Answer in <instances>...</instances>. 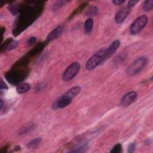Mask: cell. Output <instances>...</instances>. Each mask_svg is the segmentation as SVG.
I'll list each match as a JSON object with an SVG mask.
<instances>
[{
	"mask_svg": "<svg viewBox=\"0 0 153 153\" xmlns=\"http://www.w3.org/2000/svg\"><path fill=\"white\" fill-rule=\"evenodd\" d=\"M44 5V2L37 1L30 2L20 6L19 16L13 29V35L16 37L31 25L41 14Z\"/></svg>",
	"mask_w": 153,
	"mask_h": 153,
	"instance_id": "6da1fadb",
	"label": "cell"
},
{
	"mask_svg": "<svg viewBox=\"0 0 153 153\" xmlns=\"http://www.w3.org/2000/svg\"><path fill=\"white\" fill-rule=\"evenodd\" d=\"M29 73L30 69L28 67H13L12 69L5 74V78L11 84L18 86L27 78Z\"/></svg>",
	"mask_w": 153,
	"mask_h": 153,
	"instance_id": "7a4b0ae2",
	"label": "cell"
},
{
	"mask_svg": "<svg viewBox=\"0 0 153 153\" xmlns=\"http://www.w3.org/2000/svg\"><path fill=\"white\" fill-rule=\"evenodd\" d=\"M81 92V88L79 86H75L68 90L56 100L53 104L52 108L54 110L63 108L69 105L74 98H75Z\"/></svg>",
	"mask_w": 153,
	"mask_h": 153,
	"instance_id": "3957f363",
	"label": "cell"
},
{
	"mask_svg": "<svg viewBox=\"0 0 153 153\" xmlns=\"http://www.w3.org/2000/svg\"><path fill=\"white\" fill-rule=\"evenodd\" d=\"M105 50V49H102L94 54L86 62V69L89 71L93 70L97 68L102 62L106 61Z\"/></svg>",
	"mask_w": 153,
	"mask_h": 153,
	"instance_id": "277c9868",
	"label": "cell"
},
{
	"mask_svg": "<svg viewBox=\"0 0 153 153\" xmlns=\"http://www.w3.org/2000/svg\"><path fill=\"white\" fill-rule=\"evenodd\" d=\"M148 63V59L146 57H140L133 62L127 69V74L129 76L135 75L140 72L145 67Z\"/></svg>",
	"mask_w": 153,
	"mask_h": 153,
	"instance_id": "5b68a950",
	"label": "cell"
},
{
	"mask_svg": "<svg viewBox=\"0 0 153 153\" xmlns=\"http://www.w3.org/2000/svg\"><path fill=\"white\" fill-rule=\"evenodd\" d=\"M80 68L81 65L77 62H73L69 65L63 74L62 78L63 81L69 82L73 79L78 73Z\"/></svg>",
	"mask_w": 153,
	"mask_h": 153,
	"instance_id": "8992f818",
	"label": "cell"
},
{
	"mask_svg": "<svg viewBox=\"0 0 153 153\" xmlns=\"http://www.w3.org/2000/svg\"><path fill=\"white\" fill-rule=\"evenodd\" d=\"M148 17L145 15L141 16L137 18L130 28V33L132 35H135L141 31L148 22Z\"/></svg>",
	"mask_w": 153,
	"mask_h": 153,
	"instance_id": "52a82bcc",
	"label": "cell"
},
{
	"mask_svg": "<svg viewBox=\"0 0 153 153\" xmlns=\"http://www.w3.org/2000/svg\"><path fill=\"white\" fill-rule=\"evenodd\" d=\"M137 94L136 92L132 91L126 93L124 95L121 100V105L123 106H127L133 104L137 99Z\"/></svg>",
	"mask_w": 153,
	"mask_h": 153,
	"instance_id": "ba28073f",
	"label": "cell"
},
{
	"mask_svg": "<svg viewBox=\"0 0 153 153\" xmlns=\"http://www.w3.org/2000/svg\"><path fill=\"white\" fill-rule=\"evenodd\" d=\"M130 9H129L127 7H124L120 9L115 16V20L117 24H121L125 20L126 18L130 13Z\"/></svg>",
	"mask_w": 153,
	"mask_h": 153,
	"instance_id": "9c48e42d",
	"label": "cell"
},
{
	"mask_svg": "<svg viewBox=\"0 0 153 153\" xmlns=\"http://www.w3.org/2000/svg\"><path fill=\"white\" fill-rule=\"evenodd\" d=\"M64 29V26L61 25L58 26L57 28H56L55 30H53L52 32H50L49 34L47 35L46 41L47 42H50L51 41L54 40L57 37H59L62 34V32L63 31Z\"/></svg>",
	"mask_w": 153,
	"mask_h": 153,
	"instance_id": "30bf717a",
	"label": "cell"
},
{
	"mask_svg": "<svg viewBox=\"0 0 153 153\" xmlns=\"http://www.w3.org/2000/svg\"><path fill=\"white\" fill-rule=\"evenodd\" d=\"M48 43L49 42H47L46 40L44 42H40L34 49H32L30 52H28V53L26 55L31 59V57L37 55L40 52H41L44 50V47L47 46Z\"/></svg>",
	"mask_w": 153,
	"mask_h": 153,
	"instance_id": "8fae6325",
	"label": "cell"
},
{
	"mask_svg": "<svg viewBox=\"0 0 153 153\" xmlns=\"http://www.w3.org/2000/svg\"><path fill=\"white\" fill-rule=\"evenodd\" d=\"M120 45V41L118 40H115L110 45L108 49H106L105 50V58L106 60L108 59L109 57H110L115 52V51L118 49Z\"/></svg>",
	"mask_w": 153,
	"mask_h": 153,
	"instance_id": "7c38bea8",
	"label": "cell"
},
{
	"mask_svg": "<svg viewBox=\"0 0 153 153\" xmlns=\"http://www.w3.org/2000/svg\"><path fill=\"white\" fill-rule=\"evenodd\" d=\"M93 24H94V21L92 18H89L85 21L84 28L85 33L86 34H89L92 32L93 28Z\"/></svg>",
	"mask_w": 153,
	"mask_h": 153,
	"instance_id": "4fadbf2b",
	"label": "cell"
},
{
	"mask_svg": "<svg viewBox=\"0 0 153 153\" xmlns=\"http://www.w3.org/2000/svg\"><path fill=\"white\" fill-rule=\"evenodd\" d=\"M30 90V85L28 83H20L16 87V91L19 94H23Z\"/></svg>",
	"mask_w": 153,
	"mask_h": 153,
	"instance_id": "5bb4252c",
	"label": "cell"
},
{
	"mask_svg": "<svg viewBox=\"0 0 153 153\" xmlns=\"http://www.w3.org/2000/svg\"><path fill=\"white\" fill-rule=\"evenodd\" d=\"M87 4H88V3L87 2H84V3H82L81 4H80L78 7V8H77L72 13H71V14L70 15L69 18V19H71L72 18H73L75 16L77 15L78 14L80 13H81L85 8L87 7Z\"/></svg>",
	"mask_w": 153,
	"mask_h": 153,
	"instance_id": "9a60e30c",
	"label": "cell"
},
{
	"mask_svg": "<svg viewBox=\"0 0 153 153\" xmlns=\"http://www.w3.org/2000/svg\"><path fill=\"white\" fill-rule=\"evenodd\" d=\"M13 41V40L12 38H7L6 40H5L3 42L1 43V47H0V52H1V53H3L5 52L6 50H7L9 45L10 44V43Z\"/></svg>",
	"mask_w": 153,
	"mask_h": 153,
	"instance_id": "2e32d148",
	"label": "cell"
},
{
	"mask_svg": "<svg viewBox=\"0 0 153 153\" xmlns=\"http://www.w3.org/2000/svg\"><path fill=\"white\" fill-rule=\"evenodd\" d=\"M98 13V9L96 6H92L87 10L86 15L87 16H94Z\"/></svg>",
	"mask_w": 153,
	"mask_h": 153,
	"instance_id": "e0dca14e",
	"label": "cell"
},
{
	"mask_svg": "<svg viewBox=\"0 0 153 153\" xmlns=\"http://www.w3.org/2000/svg\"><path fill=\"white\" fill-rule=\"evenodd\" d=\"M41 141V138L40 137H37L35 138V139L32 140L31 142H29L27 145L26 147L28 149H32L35 148L37 146L40 144V143Z\"/></svg>",
	"mask_w": 153,
	"mask_h": 153,
	"instance_id": "ac0fdd59",
	"label": "cell"
},
{
	"mask_svg": "<svg viewBox=\"0 0 153 153\" xmlns=\"http://www.w3.org/2000/svg\"><path fill=\"white\" fill-rule=\"evenodd\" d=\"M153 7V1L152 0H147L144 1L143 4V9L145 11H150Z\"/></svg>",
	"mask_w": 153,
	"mask_h": 153,
	"instance_id": "d6986e66",
	"label": "cell"
},
{
	"mask_svg": "<svg viewBox=\"0 0 153 153\" xmlns=\"http://www.w3.org/2000/svg\"><path fill=\"white\" fill-rule=\"evenodd\" d=\"M34 129V125H33V124H30L29 125H27L25 127H24L23 129H22L20 131V134L19 135H24L25 133H26L28 132H30V131Z\"/></svg>",
	"mask_w": 153,
	"mask_h": 153,
	"instance_id": "ffe728a7",
	"label": "cell"
},
{
	"mask_svg": "<svg viewBox=\"0 0 153 153\" xmlns=\"http://www.w3.org/2000/svg\"><path fill=\"white\" fill-rule=\"evenodd\" d=\"M19 8L20 6L19 7L17 4H10L9 7V10L13 15H16L19 13Z\"/></svg>",
	"mask_w": 153,
	"mask_h": 153,
	"instance_id": "44dd1931",
	"label": "cell"
},
{
	"mask_svg": "<svg viewBox=\"0 0 153 153\" xmlns=\"http://www.w3.org/2000/svg\"><path fill=\"white\" fill-rule=\"evenodd\" d=\"M86 145L87 144H83L82 145H80L79 146H78L77 148H74L73 150H72L70 151L71 152H82L85 151V149L86 148Z\"/></svg>",
	"mask_w": 153,
	"mask_h": 153,
	"instance_id": "7402d4cb",
	"label": "cell"
},
{
	"mask_svg": "<svg viewBox=\"0 0 153 153\" xmlns=\"http://www.w3.org/2000/svg\"><path fill=\"white\" fill-rule=\"evenodd\" d=\"M68 2H69V1H57L56 2L53 7V10H57V9H59L60 7H62L63 5H64L65 4L68 3Z\"/></svg>",
	"mask_w": 153,
	"mask_h": 153,
	"instance_id": "603a6c76",
	"label": "cell"
},
{
	"mask_svg": "<svg viewBox=\"0 0 153 153\" xmlns=\"http://www.w3.org/2000/svg\"><path fill=\"white\" fill-rule=\"evenodd\" d=\"M121 152H122V146L120 144H116L111 151V152L112 153H120Z\"/></svg>",
	"mask_w": 153,
	"mask_h": 153,
	"instance_id": "cb8c5ba5",
	"label": "cell"
},
{
	"mask_svg": "<svg viewBox=\"0 0 153 153\" xmlns=\"http://www.w3.org/2000/svg\"><path fill=\"white\" fill-rule=\"evenodd\" d=\"M18 42L16 40H13L11 43L9 45V47H8V49H7V50L8 51H10V50H12L13 49H15L16 47V46H18Z\"/></svg>",
	"mask_w": 153,
	"mask_h": 153,
	"instance_id": "d4e9b609",
	"label": "cell"
},
{
	"mask_svg": "<svg viewBox=\"0 0 153 153\" xmlns=\"http://www.w3.org/2000/svg\"><path fill=\"white\" fill-rule=\"evenodd\" d=\"M135 148H136L135 144L134 142L130 143L128 146V148H127V152L129 153H132L135 151Z\"/></svg>",
	"mask_w": 153,
	"mask_h": 153,
	"instance_id": "484cf974",
	"label": "cell"
},
{
	"mask_svg": "<svg viewBox=\"0 0 153 153\" xmlns=\"http://www.w3.org/2000/svg\"><path fill=\"white\" fill-rule=\"evenodd\" d=\"M36 41H37V38H36L35 37H31L27 40V44L29 46H31L34 44L36 42Z\"/></svg>",
	"mask_w": 153,
	"mask_h": 153,
	"instance_id": "4316f807",
	"label": "cell"
},
{
	"mask_svg": "<svg viewBox=\"0 0 153 153\" xmlns=\"http://www.w3.org/2000/svg\"><path fill=\"white\" fill-rule=\"evenodd\" d=\"M139 1H137V0H132V1H130L128 3V4L127 5V7L129 9H132L133 7L138 3Z\"/></svg>",
	"mask_w": 153,
	"mask_h": 153,
	"instance_id": "83f0119b",
	"label": "cell"
},
{
	"mask_svg": "<svg viewBox=\"0 0 153 153\" xmlns=\"http://www.w3.org/2000/svg\"><path fill=\"white\" fill-rule=\"evenodd\" d=\"M113 3L115 5H121L125 3V0H114Z\"/></svg>",
	"mask_w": 153,
	"mask_h": 153,
	"instance_id": "f1b7e54d",
	"label": "cell"
},
{
	"mask_svg": "<svg viewBox=\"0 0 153 153\" xmlns=\"http://www.w3.org/2000/svg\"><path fill=\"white\" fill-rule=\"evenodd\" d=\"M9 148V145H4V147H3L1 148V150H0V152H1V153L6 152L7 151V150H8Z\"/></svg>",
	"mask_w": 153,
	"mask_h": 153,
	"instance_id": "f546056e",
	"label": "cell"
},
{
	"mask_svg": "<svg viewBox=\"0 0 153 153\" xmlns=\"http://www.w3.org/2000/svg\"><path fill=\"white\" fill-rule=\"evenodd\" d=\"M0 88H1V90L8 89V87H7V84L4 82L3 80H1V86H0Z\"/></svg>",
	"mask_w": 153,
	"mask_h": 153,
	"instance_id": "4dcf8cb0",
	"label": "cell"
},
{
	"mask_svg": "<svg viewBox=\"0 0 153 153\" xmlns=\"http://www.w3.org/2000/svg\"><path fill=\"white\" fill-rule=\"evenodd\" d=\"M4 105V100L3 99H1V100H0V109H1V111L3 110Z\"/></svg>",
	"mask_w": 153,
	"mask_h": 153,
	"instance_id": "1f68e13d",
	"label": "cell"
},
{
	"mask_svg": "<svg viewBox=\"0 0 153 153\" xmlns=\"http://www.w3.org/2000/svg\"><path fill=\"white\" fill-rule=\"evenodd\" d=\"M1 34H2V40L3 39V35H4V34L5 31V27H1Z\"/></svg>",
	"mask_w": 153,
	"mask_h": 153,
	"instance_id": "d6a6232c",
	"label": "cell"
},
{
	"mask_svg": "<svg viewBox=\"0 0 153 153\" xmlns=\"http://www.w3.org/2000/svg\"><path fill=\"white\" fill-rule=\"evenodd\" d=\"M16 149V150H17V151H18V150H20V147H16V148H15Z\"/></svg>",
	"mask_w": 153,
	"mask_h": 153,
	"instance_id": "836d02e7",
	"label": "cell"
}]
</instances>
